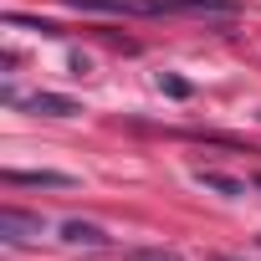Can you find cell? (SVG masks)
I'll return each instance as SVG.
<instances>
[{
    "instance_id": "obj_1",
    "label": "cell",
    "mask_w": 261,
    "mask_h": 261,
    "mask_svg": "<svg viewBox=\"0 0 261 261\" xmlns=\"http://www.w3.org/2000/svg\"><path fill=\"white\" fill-rule=\"evenodd\" d=\"M134 16H236V0H134Z\"/></svg>"
},
{
    "instance_id": "obj_2",
    "label": "cell",
    "mask_w": 261,
    "mask_h": 261,
    "mask_svg": "<svg viewBox=\"0 0 261 261\" xmlns=\"http://www.w3.org/2000/svg\"><path fill=\"white\" fill-rule=\"evenodd\" d=\"M41 230H46V220H41V215H31V210H16V205L0 210V236H6L11 246H26V241H36Z\"/></svg>"
},
{
    "instance_id": "obj_3",
    "label": "cell",
    "mask_w": 261,
    "mask_h": 261,
    "mask_svg": "<svg viewBox=\"0 0 261 261\" xmlns=\"http://www.w3.org/2000/svg\"><path fill=\"white\" fill-rule=\"evenodd\" d=\"M21 108H31V113H41V118H72V113H82L72 97H62V92H31V97H16Z\"/></svg>"
},
{
    "instance_id": "obj_4",
    "label": "cell",
    "mask_w": 261,
    "mask_h": 261,
    "mask_svg": "<svg viewBox=\"0 0 261 261\" xmlns=\"http://www.w3.org/2000/svg\"><path fill=\"white\" fill-rule=\"evenodd\" d=\"M6 185H36V190H67L72 174H57V169H6Z\"/></svg>"
},
{
    "instance_id": "obj_5",
    "label": "cell",
    "mask_w": 261,
    "mask_h": 261,
    "mask_svg": "<svg viewBox=\"0 0 261 261\" xmlns=\"http://www.w3.org/2000/svg\"><path fill=\"white\" fill-rule=\"evenodd\" d=\"M62 241H67V246H87V251H102V246H108V236H102L97 225H87V220H67V225H62Z\"/></svg>"
},
{
    "instance_id": "obj_6",
    "label": "cell",
    "mask_w": 261,
    "mask_h": 261,
    "mask_svg": "<svg viewBox=\"0 0 261 261\" xmlns=\"http://www.w3.org/2000/svg\"><path fill=\"white\" fill-rule=\"evenodd\" d=\"M195 179H200L205 190H215V195H225V200H236V195H246V185H241V179H230V174H215V169H200Z\"/></svg>"
},
{
    "instance_id": "obj_7",
    "label": "cell",
    "mask_w": 261,
    "mask_h": 261,
    "mask_svg": "<svg viewBox=\"0 0 261 261\" xmlns=\"http://www.w3.org/2000/svg\"><path fill=\"white\" fill-rule=\"evenodd\" d=\"M77 11H118V16H134V0H67Z\"/></svg>"
},
{
    "instance_id": "obj_8",
    "label": "cell",
    "mask_w": 261,
    "mask_h": 261,
    "mask_svg": "<svg viewBox=\"0 0 261 261\" xmlns=\"http://www.w3.org/2000/svg\"><path fill=\"white\" fill-rule=\"evenodd\" d=\"M128 261H185V256L164 251V246H139V251H128Z\"/></svg>"
},
{
    "instance_id": "obj_9",
    "label": "cell",
    "mask_w": 261,
    "mask_h": 261,
    "mask_svg": "<svg viewBox=\"0 0 261 261\" xmlns=\"http://www.w3.org/2000/svg\"><path fill=\"white\" fill-rule=\"evenodd\" d=\"M6 21H11V26H31V31H41V36H62L51 21H36V16H6Z\"/></svg>"
},
{
    "instance_id": "obj_10",
    "label": "cell",
    "mask_w": 261,
    "mask_h": 261,
    "mask_svg": "<svg viewBox=\"0 0 261 261\" xmlns=\"http://www.w3.org/2000/svg\"><path fill=\"white\" fill-rule=\"evenodd\" d=\"M159 87H164V92H169V97H190V87H185V82H179V77H159Z\"/></svg>"
},
{
    "instance_id": "obj_11",
    "label": "cell",
    "mask_w": 261,
    "mask_h": 261,
    "mask_svg": "<svg viewBox=\"0 0 261 261\" xmlns=\"http://www.w3.org/2000/svg\"><path fill=\"white\" fill-rule=\"evenodd\" d=\"M256 190H261V174H256Z\"/></svg>"
},
{
    "instance_id": "obj_12",
    "label": "cell",
    "mask_w": 261,
    "mask_h": 261,
    "mask_svg": "<svg viewBox=\"0 0 261 261\" xmlns=\"http://www.w3.org/2000/svg\"><path fill=\"white\" fill-rule=\"evenodd\" d=\"M215 261H230V256H215Z\"/></svg>"
}]
</instances>
